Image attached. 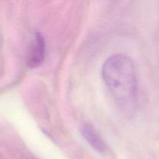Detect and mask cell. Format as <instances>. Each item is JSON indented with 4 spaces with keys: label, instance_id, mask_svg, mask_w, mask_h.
Returning <instances> with one entry per match:
<instances>
[{
    "label": "cell",
    "instance_id": "obj_3",
    "mask_svg": "<svg viewBox=\"0 0 159 159\" xmlns=\"http://www.w3.org/2000/svg\"><path fill=\"white\" fill-rule=\"evenodd\" d=\"M82 134L85 141L91 145L92 148L98 152H103L105 150V144L93 126L87 124L82 127Z\"/></svg>",
    "mask_w": 159,
    "mask_h": 159
},
{
    "label": "cell",
    "instance_id": "obj_1",
    "mask_svg": "<svg viewBox=\"0 0 159 159\" xmlns=\"http://www.w3.org/2000/svg\"><path fill=\"white\" fill-rule=\"evenodd\" d=\"M102 78L121 107L132 106L137 98L138 82L134 65L127 56L114 54L108 57L102 66Z\"/></svg>",
    "mask_w": 159,
    "mask_h": 159
},
{
    "label": "cell",
    "instance_id": "obj_2",
    "mask_svg": "<svg viewBox=\"0 0 159 159\" xmlns=\"http://www.w3.org/2000/svg\"><path fill=\"white\" fill-rule=\"evenodd\" d=\"M45 40L40 33H37L34 36V40L31 43L27 55V65L30 68L38 67L45 57Z\"/></svg>",
    "mask_w": 159,
    "mask_h": 159
}]
</instances>
